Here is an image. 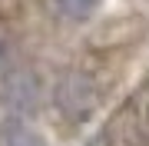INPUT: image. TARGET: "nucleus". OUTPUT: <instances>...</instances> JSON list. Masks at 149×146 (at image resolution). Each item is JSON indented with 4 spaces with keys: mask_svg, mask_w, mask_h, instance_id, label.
<instances>
[{
    "mask_svg": "<svg viewBox=\"0 0 149 146\" xmlns=\"http://www.w3.org/2000/svg\"><path fill=\"white\" fill-rule=\"evenodd\" d=\"M56 13L70 17V20H86L96 7H100V0H53Z\"/></svg>",
    "mask_w": 149,
    "mask_h": 146,
    "instance_id": "f257e3e1",
    "label": "nucleus"
}]
</instances>
